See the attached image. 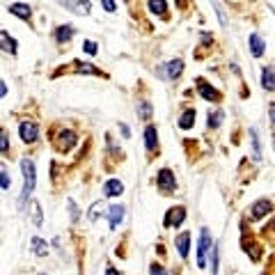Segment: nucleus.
I'll return each mask as SVG.
<instances>
[{
    "label": "nucleus",
    "instance_id": "27",
    "mask_svg": "<svg viewBox=\"0 0 275 275\" xmlns=\"http://www.w3.org/2000/svg\"><path fill=\"white\" fill-rule=\"evenodd\" d=\"M138 115H140L142 119L151 117V104H149V101H140V106H138Z\"/></svg>",
    "mask_w": 275,
    "mask_h": 275
},
{
    "label": "nucleus",
    "instance_id": "8",
    "mask_svg": "<svg viewBox=\"0 0 275 275\" xmlns=\"http://www.w3.org/2000/svg\"><path fill=\"white\" fill-rule=\"evenodd\" d=\"M106 213H108V220H110V230L115 232L119 227V223L124 220V207L115 204V207H110L108 211H106Z\"/></svg>",
    "mask_w": 275,
    "mask_h": 275
},
{
    "label": "nucleus",
    "instance_id": "3",
    "mask_svg": "<svg viewBox=\"0 0 275 275\" xmlns=\"http://www.w3.org/2000/svg\"><path fill=\"white\" fill-rule=\"evenodd\" d=\"M60 5L74 14H81V16H87L92 12V2L89 0H58Z\"/></svg>",
    "mask_w": 275,
    "mask_h": 275
},
{
    "label": "nucleus",
    "instance_id": "18",
    "mask_svg": "<svg viewBox=\"0 0 275 275\" xmlns=\"http://www.w3.org/2000/svg\"><path fill=\"white\" fill-rule=\"evenodd\" d=\"M250 53H253L254 58H261V55H264V42H261V37L257 32L250 35Z\"/></svg>",
    "mask_w": 275,
    "mask_h": 275
},
{
    "label": "nucleus",
    "instance_id": "6",
    "mask_svg": "<svg viewBox=\"0 0 275 275\" xmlns=\"http://www.w3.org/2000/svg\"><path fill=\"white\" fill-rule=\"evenodd\" d=\"M184 218H186L184 207L170 209V211H168V216H165V227H179V225L184 223Z\"/></svg>",
    "mask_w": 275,
    "mask_h": 275
},
{
    "label": "nucleus",
    "instance_id": "28",
    "mask_svg": "<svg viewBox=\"0 0 275 275\" xmlns=\"http://www.w3.org/2000/svg\"><path fill=\"white\" fill-rule=\"evenodd\" d=\"M220 122H223V112H220V110L213 112V115L209 112V127H211V128H218V127H220Z\"/></svg>",
    "mask_w": 275,
    "mask_h": 275
},
{
    "label": "nucleus",
    "instance_id": "36",
    "mask_svg": "<svg viewBox=\"0 0 275 275\" xmlns=\"http://www.w3.org/2000/svg\"><path fill=\"white\" fill-rule=\"evenodd\" d=\"M119 128H122V133H124V138H128V135H131V131H128L127 124H119Z\"/></svg>",
    "mask_w": 275,
    "mask_h": 275
},
{
    "label": "nucleus",
    "instance_id": "24",
    "mask_svg": "<svg viewBox=\"0 0 275 275\" xmlns=\"http://www.w3.org/2000/svg\"><path fill=\"white\" fill-rule=\"evenodd\" d=\"M193 124H195V110H186L181 115V119H179V127L186 131V128H190Z\"/></svg>",
    "mask_w": 275,
    "mask_h": 275
},
{
    "label": "nucleus",
    "instance_id": "5",
    "mask_svg": "<svg viewBox=\"0 0 275 275\" xmlns=\"http://www.w3.org/2000/svg\"><path fill=\"white\" fill-rule=\"evenodd\" d=\"M74 145H76V133H71V131H60L58 138H55L58 151H69Z\"/></svg>",
    "mask_w": 275,
    "mask_h": 275
},
{
    "label": "nucleus",
    "instance_id": "11",
    "mask_svg": "<svg viewBox=\"0 0 275 275\" xmlns=\"http://www.w3.org/2000/svg\"><path fill=\"white\" fill-rule=\"evenodd\" d=\"M9 14L19 16V19H23V21H30V16H32V9H30V5H23V2H14V5H9Z\"/></svg>",
    "mask_w": 275,
    "mask_h": 275
},
{
    "label": "nucleus",
    "instance_id": "19",
    "mask_svg": "<svg viewBox=\"0 0 275 275\" xmlns=\"http://www.w3.org/2000/svg\"><path fill=\"white\" fill-rule=\"evenodd\" d=\"M0 42H2V51L12 53V55H14V53H16V42L9 37L7 30H2V32H0Z\"/></svg>",
    "mask_w": 275,
    "mask_h": 275
},
{
    "label": "nucleus",
    "instance_id": "9",
    "mask_svg": "<svg viewBox=\"0 0 275 275\" xmlns=\"http://www.w3.org/2000/svg\"><path fill=\"white\" fill-rule=\"evenodd\" d=\"M271 209H273V204H271L268 200H259V202H254V204H253V209H250V216H253L254 220H259V218L266 216Z\"/></svg>",
    "mask_w": 275,
    "mask_h": 275
},
{
    "label": "nucleus",
    "instance_id": "34",
    "mask_svg": "<svg viewBox=\"0 0 275 275\" xmlns=\"http://www.w3.org/2000/svg\"><path fill=\"white\" fill-rule=\"evenodd\" d=\"M101 5H104V9L106 12H115V0H101Z\"/></svg>",
    "mask_w": 275,
    "mask_h": 275
},
{
    "label": "nucleus",
    "instance_id": "35",
    "mask_svg": "<svg viewBox=\"0 0 275 275\" xmlns=\"http://www.w3.org/2000/svg\"><path fill=\"white\" fill-rule=\"evenodd\" d=\"M0 149H2V154H7V135L5 133L0 135Z\"/></svg>",
    "mask_w": 275,
    "mask_h": 275
},
{
    "label": "nucleus",
    "instance_id": "26",
    "mask_svg": "<svg viewBox=\"0 0 275 275\" xmlns=\"http://www.w3.org/2000/svg\"><path fill=\"white\" fill-rule=\"evenodd\" d=\"M30 213H32V220H35V225H42V207H39V202H30Z\"/></svg>",
    "mask_w": 275,
    "mask_h": 275
},
{
    "label": "nucleus",
    "instance_id": "30",
    "mask_svg": "<svg viewBox=\"0 0 275 275\" xmlns=\"http://www.w3.org/2000/svg\"><path fill=\"white\" fill-rule=\"evenodd\" d=\"M0 181H2V190L7 193V190H9V186H12V179L7 177V170H5V168L0 170Z\"/></svg>",
    "mask_w": 275,
    "mask_h": 275
},
{
    "label": "nucleus",
    "instance_id": "39",
    "mask_svg": "<svg viewBox=\"0 0 275 275\" xmlns=\"http://www.w3.org/2000/svg\"><path fill=\"white\" fill-rule=\"evenodd\" d=\"M106 275H119V273L115 271V268H108V271H106Z\"/></svg>",
    "mask_w": 275,
    "mask_h": 275
},
{
    "label": "nucleus",
    "instance_id": "17",
    "mask_svg": "<svg viewBox=\"0 0 275 275\" xmlns=\"http://www.w3.org/2000/svg\"><path fill=\"white\" fill-rule=\"evenodd\" d=\"M74 25H60L58 32H55V39H58V44H67L69 39L74 37Z\"/></svg>",
    "mask_w": 275,
    "mask_h": 275
},
{
    "label": "nucleus",
    "instance_id": "25",
    "mask_svg": "<svg viewBox=\"0 0 275 275\" xmlns=\"http://www.w3.org/2000/svg\"><path fill=\"white\" fill-rule=\"evenodd\" d=\"M104 211H106V204H104V202H94V204H92V209H89L87 218H89V220H92V223H94V220H97V218L101 216Z\"/></svg>",
    "mask_w": 275,
    "mask_h": 275
},
{
    "label": "nucleus",
    "instance_id": "33",
    "mask_svg": "<svg viewBox=\"0 0 275 275\" xmlns=\"http://www.w3.org/2000/svg\"><path fill=\"white\" fill-rule=\"evenodd\" d=\"M83 48H85V53H89V55H94V53H97V44H94V42H85Z\"/></svg>",
    "mask_w": 275,
    "mask_h": 275
},
{
    "label": "nucleus",
    "instance_id": "12",
    "mask_svg": "<svg viewBox=\"0 0 275 275\" xmlns=\"http://www.w3.org/2000/svg\"><path fill=\"white\" fill-rule=\"evenodd\" d=\"M104 193H106V197H117V195L124 193V184L119 179H110V181H106Z\"/></svg>",
    "mask_w": 275,
    "mask_h": 275
},
{
    "label": "nucleus",
    "instance_id": "31",
    "mask_svg": "<svg viewBox=\"0 0 275 275\" xmlns=\"http://www.w3.org/2000/svg\"><path fill=\"white\" fill-rule=\"evenodd\" d=\"M67 207H69V213H71V220H78V209H76V204H74V200H67Z\"/></svg>",
    "mask_w": 275,
    "mask_h": 275
},
{
    "label": "nucleus",
    "instance_id": "13",
    "mask_svg": "<svg viewBox=\"0 0 275 275\" xmlns=\"http://www.w3.org/2000/svg\"><path fill=\"white\" fill-rule=\"evenodd\" d=\"M261 87L275 92V67H266L261 71Z\"/></svg>",
    "mask_w": 275,
    "mask_h": 275
},
{
    "label": "nucleus",
    "instance_id": "1",
    "mask_svg": "<svg viewBox=\"0 0 275 275\" xmlns=\"http://www.w3.org/2000/svg\"><path fill=\"white\" fill-rule=\"evenodd\" d=\"M21 170H23V190H21V197H19V209H25V202L30 200V195L35 190L37 174H35V163L30 158H23L21 161Z\"/></svg>",
    "mask_w": 275,
    "mask_h": 275
},
{
    "label": "nucleus",
    "instance_id": "41",
    "mask_svg": "<svg viewBox=\"0 0 275 275\" xmlns=\"http://www.w3.org/2000/svg\"><path fill=\"white\" fill-rule=\"evenodd\" d=\"M179 2H184V0H179Z\"/></svg>",
    "mask_w": 275,
    "mask_h": 275
},
{
    "label": "nucleus",
    "instance_id": "38",
    "mask_svg": "<svg viewBox=\"0 0 275 275\" xmlns=\"http://www.w3.org/2000/svg\"><path fill=\"white\" fill-rule=\"evenodd\" d=\"M271 119H273V124H275V104H271Z\"/></svg>",
    "mask_w": 275,
    "mask_h": 275
},
{
    "label": "nucleus",
    "instance_id": "16",
    "mask_svg": "<svg viewBox=\"0 0 275 275\" xmlns=\"http://www.w3.org/2000/svg\"><path fill=\"white\" fill-rule=\"evenodd\" d=\"M156 138H158L156 127L149 124V127L145 128V147H147V151H154V149H156Z\"/></svg>",
    "mask_w": 275,
    "mask_h": 275
},
{
    "label": "nucleus",
    "instance_id": "14",
    "mask_svg": "<svg viewBox=\"0 0 275 275\" xmlns=\"http://www.w3.org/2000/svg\"><path fill=\"white\" fill-rule=\"evenodd\" d=\"M174 246H177L179 254H181V257L186 259V257H188V248H190V234H188V232L179 234V236L174 238Z\"/></svg>",
    "mask_w": 275,
    "mask_h": 275
},
{
    "label": "nucleus",
    "instance_id": "22",
    "mask_svg": "<svg viewBox=\"0 0 275 275\" xmlns=\"http://www.w3.org/2000/svg\"><path fill=\"white\" fill-rule=\"evenodd\" d=\"M76 64V71L78 74H94V76H101V71H99L97 67H92L89 62H74Z\"/></svg>",
    "mask_w": 275,
    "mask_h": 275
},
{
    "label": "nucleus",
    "instance_id": "20",
    "mask_svg": "<svg viewBox=\"0 0 275 275\" xmlns=\"http://www.w3.org/2000/svg\"><path fill=\"white\" fill-rule=\"evenodd\" d=\"M250 142H253V158L254 161H261V145H259L257 128H250Z\"/></svg>",
    "mask_w": 275,
    "mask_h": 275
},
{
    "label": "nucleus",
    "instance_id": "42",
    "mask_svg": "<svg viewBox=\"0 0 275 275\" xmlns=\"http://www.w3.org/2000/svg\"><path fill=\"white\" fill-rule=\"evenodd\" d=\"M39 275H44V273H39Z\"/></svg>",
    "mask_w": 275,
    "mask_h": 275
},
{
    "label": "nucleus",
    "instance_id": "32",
    "mask_svg": "<svg viewBox=\"0 0 275 275\" xmlns=\"http://www.w3.org/2000/svg\"><path fill=\"white\" fill-rule=\"evenodd\" d=\"M149 275H165V271H163V266H161V264H151Z\"/></svg>",
    "mask_w": 275,
    "mask_h": 275
},
{
    "label": "nucleus",
    "instance_id": "21",
    "mask_svg": "<svg viewBox=\"0 0 275 275\" xmlns=\"http://www.w3.org/2000/svg\"><path fill=\"white\" fill-rule=\"evenodd\" d=\"M32 253L37 254V257H46L48 254V246H46L44 238H39V236L32 238Z\"/></svg>",
    "mask_w": 275,
    "mask_h": 275
},
{
    "label": "nucleus",
    "instance_id": "23",
    "mask_svg": "<svg viewBox=\"0 0 275 275\" xmlns=\"http://www.w3.org/2000/svg\"><path fill=\"white\" fill-rule=\"evenodd\" d=\"M165 9H168L165 0H149V12H151V14L163 16V14H165Z\"/></svg>",
    "mask_w": 275,
    "mask_h": 275
},
{
    "label": "nucleus",
    "instance_id": "7",
    "mask_svg": "<svg viewBox=\"0 0 275 275\" xmlns=\"http://www.w3.org/2000/svg\"><path fill=\"white\" fill-rule=\"evenodd\" d=\"M19 133H21V140L23 142H35L37 140V124H32V122H23L21 127H19Z\"/></svg>",
    "mask_w": 275,
    "mask_h": 275
},
{
    "label": "nucleus",
    "instance_id": "29",
    "mask_svg": "<svg viewBox=\"0 0 275 275\" xmlns=\"http://www.w3.org/2000/svg\"><path fill=\"white\" fill-rule=\"evenodd\" d=\"M211 253H213V257H211V275H218V246L211 248Z\"/></svg>",
    "mask_w": 275,
    "mask_h": 275
},
{
    "label": "nucleus",
    "instance_id": "2",
    "mask_svg": "<svg viewBox=\"0 0 275 275\" xmlns=\"http://www.w3.org/2000/svg\"><path fill=\"white\" fill-rule=\"evenodd\" d=\"M211 234H209L207 227H202L200 230V246H197V266L204 268L207 266V253L211 250Z\"/></svg>",
    "mask_w": 275,
    "mask_h": 275
},
{
    "label": "nucleus",
    "instance_id": "4",
    "mask_svg": "<svg viewBox=\"0 0 275 275\" xmlns=\"http://www.w3.org/2000/svg\"><path fill=\"white\" fill-rule=\"evenodd\" d=\"M156 186L161 188L163 193H170V190H174V186H177L174 174H172L170 170H161V172H158V179H156Z\"/></svg>",
    "mask_w": 275,
    "mask_h": 275
},
{
    "label": "nucleus",
    "instance_id": "40",
    "mask_svg": "<svg viewBox=\"0 0 275 275\" xmlns=\"http://www.w3.org/2000/svg\"><path fill=\"white\" fill-rule=\"evenodd\" d=\"M273 16H275V9H273Z\"/></svg>",
    "mask_w": 275,
    "mask_h": 275
},
{
    "label": "nucleus",
    "instance_id": "37",
    "mask_svg": "<svg viewBox=\"0 0 275 275\" xmlns=\"http://www.w3.org/2000/svg\"><path fill=\"white\" fill-rule=\"evenodd\" d=\"M0 94H2V97H7V85H5V81L0 83Z\"/></svg>",
    "mask_w": 275,
    "mask_h": 275
},
{
    "label": "nucleus",
    "instance_id": "15",
    "mask_svg": "<svg viewBox=\"0 0 275 275\" xmlns=\"http://www.w3.org/2000/svg\"><path fill=\"white\" fill-rule=\"evenodd\" d=\"M181 71H184V62L181 60H172V62H168L165 64V78H179L181 76Z\"/></svg>",
    "mask_w": 275,
    "mask_h": 275
},
{
    "label": "nucleus",
    "instance_id": "10",
    "mask_svg": "<svg viewBox=\"0 0 275 275\" xmlns=\"http://www.w3.org/2000/svg\"><path fill=\"white\" fill-rule=\"evenodd\" d=\"M197 89H200V94L207 99V101H220V92H218L216 87L207 85L204 81H197Z\"/></svg>",
    "mask_w": 275,
    "mask_h": 275
}]
</instances>
